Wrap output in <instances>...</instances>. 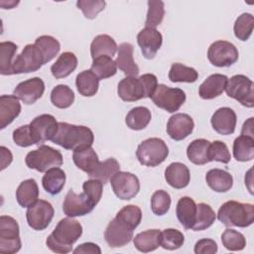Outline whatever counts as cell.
<instances>
[{
	"label": "cell",
	"mask_w": 254,
	"mask_h": 254,
	"mask_svg": "<svg viewBox=\"0 0 254 254\" xmlns=\"http://www.w3.org/2000/svg\"><path fill=\"white\" fill-rule=\"evenodd\" d=\"M184 234L175 228H166L161 231V244L164 249L176 250L184 245Z\"/></svg>",
	"instance_id": "obj_46"
},
{
	"label": "cell",
	"mask_w": 254,
	"mask_h": 254,
	"mask_svg": "<svg viewBox=\"0 0 254 254\" xmlns=\"http://www.w3.org/2000/svg\"><path fill=\"white\" fill-rule=\"evenodd\" d=\"M115 195L123 200H129L137 195L140 190L139 179L129 172H117L110 180Z\"/></svg>",
	"instance_id": "obj_12"
},
{
	"label": "cell",
	"mask_w": 254,
	"mask_h": 254,
	"mask_svg": "<svg viewBox=\"0 0 254 254\" xmlns=\"http://www.w3.org/2000/svg\"><path fill=\"white\" fill-rule=\"evenodd\" d=\"M106 5L105 1L102 0H78L76 6L80 9L87 19H94L98 13L104 10Z\"/></svg>",
	"instance_id": "obj_50"
},
{
	"label": "cell",
	"mask_w": 254,
	"mask_h": 254,
	"mask_svg": "<svg viewBox=\"0 0 254 254\" xmlns=\"http://www.w3.org/2000/svg\"><path fill=\"white\" fill-rule=\"evenodd\" d=\"M139 78L143 83V86L146 92V97L151 98V96L153 95L154 91L158 86L157 76L153 73H145V74H142Z\"/></svg>",
	"instance_id": "obj_55"
},
{
	"label": "cell",
	"mask_w": 254,
	"mask_h": 254,
	"mask_svg": "<svg viewBox=\"0 0 254 254\" xmlns=\"http://www.w3.org/2000/svg\"><path fill=\"white\" fill-rule=\"evenodd\" d=\"M77 66V58L71 52L63 53L56 63L51 66V71L56 78H64L68 76Z\"/></svg>",
	"instance_id": "obj_30"
},
{
	"label": "cell",
	"mask_w": 254,
	"mask_h": 254,
	"mask_svg": "<svg viewBox=\"0 0 254 254\" xmlns=\"http://www.w3.org/2000/svg\"><path fill=\"white\" fill-rule=\"evenodd\" d=\"M28 168L40 173H46L52 168H59L63 165V155L60 151L46 145L29 152L25 158Z\"/></svg>",
	"instance_id": "obj_4"
},
{
	"label": "cell",
	"mask_w": 254,
	"mask_h": 254,
	"mask_svg": "<svg viewBox=\"0 0 254 254\" xmlns=\"http://www.w3.org/2000/svg\"><path fill=\"white\" fill-rule=\"evenodd\" d=\"M198 78V72L190 66L180 63L172 64L169 71V79L172 82H194Z\"/></svg>",
	"instance_id": "obj_41"
},
{
	"label": "cell",
	"mask_w": 254,
	"mask_h": 254,
	"mask_svg": "<svg viewBox=\"0 0 254 254\" xmlns=\"http://www.w3.org/2000/svg\"><path fill=\"white\" fill-rule=\"evenodd\" d=\"M134 246L143 253L156 250L161 244V231L159 229H148L138 233L133 238Z\"/></svg>",
	"instance_id": "obj_28"
},
{
	"label": "cell",
	"mask_w": 254,
	"mask_h": 254,
	"mask_svg": "<svg viewBox=\"0 0 254 254\" xmlns=\"http://www.w3.org/2000/svg\"><path fill=\"white\" fill-rule=\"evenodd\" d=\"M38 197L39 188L34 179L23 181L16 190V199L22 207H29L38 200Z\"/></svg>",
	"instance_id": "obj_32"
},
{
	"label": "cell",
	"mask_w": 254,
	"mask_h": 254,
	"mask_svg": "<svg viewBox=\"0 0 254 254\" xmlns=\"http://www.w3.org/2000/svg\"><path fill=\"white\" fill-rule=\"evenodd\" d=\"M228 77L224 74L214 73L209 75L198 87V94L202 99H213L224 90Z\"/></svg>",
	"instance_id": "obj_23"
},
{
	"label": "cell",
	"mask_w": 254,
	"mask_h": 254,
	"mask_svg": "<svg viewBox=\"0 0 254 254\" xmlns=\"http://www.w3.org/2000/svg\"><path fill=\"white\" fill-rule=\"evenodd\" d=\"M254 27V18L250 13H243L235 20L233 31L235 37L240 41H247Z\"/></svg>",
	"instance_id": "obj_44"
},
{
	"label": "cell",
	"mask_w": 254,
	"mask_h": 254,
	"mask_svg": "<svg viewBox=\"0 0 254 254\" xmlns=\"http://www.w3.org/2000/svg\"><path fill=\"white\" fill-rule=\"evenodd\" d=\"M81 234V224L76 219L67 216L59 221L54 231L48 236L46 244L53 252L65 254L71 251L72 245Z\"/></svg>",
	"instance_id": "obj_1"
},
{
	"label": "cell",
	"mask_w": 254,
	"mask_h": 254,
	"mask_svg": "<svg viewBox=\"0 0 254 254\" xmlns=\"http://www.w3.org/2000/svg\"><path fill=\"white\" fill-rule=\"evenodd\" d=\"M21 112L19 98L13 95L0 96V129H4L11 124Z\"/></svg>",
	"instance_id": "obj_22"
},
{
	"label": "cell",
	"mask_w": 254,
	"mask_h": 254,
	"mask_svg": "<svg viewBox=\"0 0 254 254\" xmlns=\"http://www.w3.org/2000/svg\"><path fill=\"white\" fill-rule=\"evenodd\" d=\"M210 142L206 139H195L187 148V156L194 165H204L209 163Z\"/></svg>",
	"instance_id": "obj_31"
},
{
	"label": "cell",
	"mask_w": 254,
	"mask_h": 254,
	"mask_svg": "<svg viewBox=\"0 0 254 254\" xmlns=\"http://www.w3.org/2000/svg\"><path fill=\"white\" fill-rule=\"evenodd\" d=\"M253 117H250L248 120L244 122L241 130V135L253 137Z\"/></svg>",
	"instance_id": "obj_58"
},
{
	"label": "cell",
	"mask_w": 254,
	"mask_h": 254,
	"mask_svg": "<svg viewBox=\"0 0 254 254\" xmlns=\"http://www.w3.org/2000/svg\"><path fill=\"white\" fill-rule=\"evenodd\" d=\"M51 101L58 108H68L74 101V93L69 86L59 84L51 92Z\"/></svg>",
	"instance_id": "obj_43"
},
{
	"label": "cell",
	"mask_w": 254,
	"mask_h": 254,
	"mask_svg": "<svg viewBox=\"0 0 254 254\" xmlns=\"http://www.w3.org/2000/svg\"><path fill=\"white\" fill-rule=\"evenodd\" d=\"M13 141L16 145L20 147H29L35 145V141L31 132L30 124L23 125L15 129L13 132Z\"/></svg>",
	"instance_id": "obj_53"
},
{
	"label": "cell",
	"mask_w": 254,
	"mask_h": 254,
	"mask_svg": "<svg viewBox=\"0 0 254 254\" xmlns=\"http://www.w3.org/2000/svg\"><path fill=\"white\" fill-rule=\"evenodd\" d=\"M236 114L230 107L218 108L211 116L210 123L215 132L220 135L233 134L236 127Z\"/></svg>",
	"instance_id": "obj_19"
},
{
	"label": "cell",
	"mask_w": 254,
	"mask_h": 254,
	"mask_svg": "<svg viewBox=\"0 0 254 254\" xmlns=\"http://www.w3.org/2000/svg\"><path fill=\"white\" fill-rule=\"evenodd\" d=\"M93 132L86 126L59 122V128L52 142L65 150H75L80 147L92 146Z\"/></svg>",
	"instance_id": "obj_2"
},
{
	"label": "cell",
	"mask_w": 254,
	"mask_h": 254,
	"mask_svg": "<svg viewBox=\"0 0 254 254\" xmlns=\"http://www.w3.org/2000/svg\"><path fill=\"white\" fill-rule=\"evenodd\" d=\"M217 218L226 227H248L254 221V205L228 200L219 207Z\"/></svg>",
	"instance_id": "obj_3"
},
{
	"label": "cell",
	"mask_w": 254,
	"mask_h": 254,
	"mask_svg": "<svg viewBox=\"0 0 254 254\" xmlns=\"http://www.w3.org/2000/svg\"><path fill=\"white\" fill-rule=\"evenodd\" d=\"M169 155L167 144L160 138H149L141 142L136 151L139 163L147 167H157L162 164Z\"/></svg>",
	"instance_id": "obj_5"
},
{
	"label": "cell",
	"mask_w": 254,
	"mask_h": 254,
	"mask_svg": "<svg viewBox=\"0 0 254 254\" xmlns=\"http://www.w3.org/2000/svg\"><path fill=\"white\" fill-rule=\"evenodd\" d=\"M0 150H1V157H2L1 170L3 171L7 166H9L11 164V162L13 160V156H12V153L10 152V150L4 146H1Z\"/></svg>",
	"instance_id": "obj_57"
},
{
	"label": "cell",
	"mask_w": 254,
	"mask_h": 254,
	"mask_svg": "<svg viewBox=\"0 0 254 254\" xmlns=\"http://www.w3.org/2000/svg\"><path fill=\"white\" fill-rule=\"evenodd\" d=\"M45 91V83L40 77H32L20 82L14 89V95L25 104H34Z\"/></svg>",
	"instance_id": "obj_16"
},
{
	"label": "cell",
	"mask_w": 254,
	"mask_h": 254,
	"mask_svg": "<svg viewBox=\"0 0 254 254\" xmlns=\"http://www.w3.org/2000/svg\"><path fill=\"white\" fill-rule=\"evenodd\" d=\"M75 85L77 91L85 97H91L96 94L99 86V78L91 69L83 70L76 75Z\"/></svg>",
	"instance_id": "obj_34"
},
{
	"label": "cell",
	"mask_w": 254,
	"mask_h": 254,
	"mask_svg": "<svg viewBox=\"0 0 254 254\" xmlns=\"http://www.w3.org/2000/svg\"><path fill=\"white\" fill-rule=\"evenodd\" d=\"M65 184V174L61 168H52L46 172L42 179L44 190L52 195L62 191Z\"/></svg>",
	"instance_id": "obj_33"
},
{
	"label": "cell",
	"mask_w": 254,
	"mask_h": 254,
	"mask_svg": "<svg viewBox=\"0 0 254 254\" xmlns=\"http://www.w3.org/2000/svg\"><path fill=\"white\" fill-rule=\"evenodd\" d=\"M72 160L75 166L87 175L92 173L99 163L98 156L91 146L80 147L73 150Z\"/></svg>",
	"instance_id": "obj_25"
},
{
	"label": "cell",
	"mask_w": 254,
	"mask_h": 254,
	"mask_svg": "<svg viewBox=\"0 0 254 254\" xmlns=\"http://www.w3.org/2000/svg\"><path fill=\"white\" fill-rule=\"evenodd\" d=\"M226 94L245 107L254 106V83L244 74H236L227 79Z\"/></svg>",
	"instance_id": "obj_6"
},
{
	"label": "cell",
	"mask_w": 254,
	"mask_h": 254,
	"mask_svg": "<svg viewBox=\"0 0 254 254\" xmlns=\"http://www.w3.org/2000/svg\"><path fill=\"white\" fill-rule=\"evenodd\" d=\"M151 99L159 108L169 113H174L185 103L186 93L181 88H172L166 84H158Z\"/></svg>",
	"instance_id": "obj_8"
},
{
	"label": "cell",
	"mask_w": 254,
	"mask_h": 254,
	"mask_svg": "<svg viewBox=\"0 0 254 254\" xmlns=\"http://www.w3.org/2000/svg\"><path fill=\"white\" fill-rule=\"evenodd\" d=\"M137 43L147 60L155 58L163 43L162 34L153 28H144L137 35Z\"/></svg>",
	"instance_id": "obj_18"
},
{
	"label": "cell",
	"mask_w": 254,
	"mask_h": 254,
	"mask_svg": "<svg viewBox=\"0 0 254 254\" xmlns=\"http://www.w3.org/2000/svg\"><path fill=\"white\" fill-rule=\"evenodd\" d=\"M133 231L128 224L114 217L107 225L104 238L111 248H120L127 245L133 238Z\"/></svg>",
	"instance_id": "obj_14"
},
{
	"label": "cell",
	"mask_w": 254,
	"mask_h": 254,
	"mask_svg": "<svg viewBox=\"0 0 254 254\" xmlns=\"http://www.w3.org/2000/svg\"><path fill=\"white\" fill-rule=\"evenodd\" d=\"M90 69L100 80L115 75L117 72V65L112 58L108 56H100L93 59Z\"/></svg>",
	"instance_id": "obj_38"
},
{
	"label": "cell",
	"mask_w": 254,
	"mask_h": 254,
	"mask_svg": "<svg viewBox=\"0 0 254 254\" xmlns=\"http://www.w3.org/2000/svg\"><path fill=\"white\" fill-rule=\"evenodd\" d=\"M30 128L35 145L40 147L44 145L46 141H52L58 131L59 122L51 114H42L32 120Z\"/></svg>",
	"instance_id": "obj_13"
},
{
	"label": "cell",
	"mask_w": 254,
	"mask_h": 254,
	"mask_svg": "<svg viewBox=\"0 0 254 254\" xmlns=\"http://www.w3.org/2000/svg\"><path fill=\"white\" fill-rule=\"evenodd\" d=\"M223 246L229 251H240L246 246V239L241 232L227 228L221 235Z\"/></svg>",
	"instance_id": "obj_47"
},
{
	"label": "cell",
	"mask_w": 254,
	"mask_h": 254,
	"mask_svg": "<svg viewBox=\"0 0 254 254\" xmlns=\"http://www.w3.org/2000/svg\"><path fill=\"white\" fill-rule=\"evenodd\" d=\"M120 171V165L118 161L114 158H109L103 162H99L96 168L92 173L88 175L90 179H96L102 182V184H106L110 182L111 178Z\"/></svg>",
	"instance_id": "obj_37"
},
{
	"label": "cell",
	"mask_w": 254,
	"mask_h": 254,
	"mask_svg": "<svg viewBox=\"0 0 254 254\" xmlns=\"http://www.w3.org/2000/svg\"><path fill=\"white\" fill-rule=\"evenodd\" d=\"M18 47L13 42L0 43V73L2 75L13 74L12 65Z\"/></svg>",
	"instance_id": "obj_39"
},
{
	"label": "cell",
	"mask_w": 254,
	"mask_h": 254,
	"mask_svg": "<svg viewBox=\"0 0 254 254\" xmlns=\"http://www.w3.org/2000/svg\"><path fill=\"white\" fill-rule=\"evenodd\" d=\"M134 48L130 43H122L118 47L116 65L127 76H136L139 73V66L133 59Z\"/></svg>",
	"instance_id": "obj_24"
},
{
	"label": "cell",
	"mask_w": 254,
	"mask_h": 254,
	"mask_svg": "<svg viewBox=\"0 0 254 254\" xmlns=\"http://www.w3.org/2000/svg\"><path fill=\"white\" fill-rule=\"evenodd\" d=\"M74 254H100L101 253V249L100 247L92 242H85L82 243L80 245H78L74 250H73Z\"/></svg>",
	"instance_id": "obj_56"
},
{
	"label": "cell",
	"mask_w": 254,
	"mask_h": 254,
	"mask_svg": "<svg viewBox=\"0 0 254 254\" xmlns=\"http://www.w3.org/2000/svg\"><path fill=\"white\" fill-rule=\"evenodd\" d=\"M239 54L237 48L230 42L219 40L213 42L207 51V59L211 64L218 67H227L235 64Z\"/></svg>",
	"instance_id": "obj_10"
},
{
	"label": "cell",
	"mask_w": 254,
	"mask_h": 254,
	"mask_svg": "<svg viewBox=\"0 0 254 254\" xmlns=\"http://www.w3.org/2000/svg\"><path fill=\"white\" fill-rule=\"evenodd\" d=\"M217 252V244L214 240L202 238L194 245L195 254H214Z\"/></svg>",
	"instance_id": "obj_54"
},
{
	"label": "cell",
	"mask_w": 254,
	"mask_h": 254,
	"mask_svg": "<svg viewBox=\"0 0 254 254\" xmlns=\"http://www.w3.org/2000/svg\"><path fill=\"white\" fill-rule=\"evenodd\" d=\"M194 123L192 118L186 113H176L167 123V133L175 141L186 139L192 133Z\"/></svg>",
	"instance_id": "obj_17"
},
{
	"label": "cell",
	"mask_w": 254,
	"mask_h": 254,
	"mask_svg": "<svg viewBox=\"0 0 254 254\" xmlns=\"http://www.w3.org/2000/svg\"><path fill=\"white\" fill-rule=\"evenodd\" d=\"M34 44L41 51L45 60V64L51 62L61 50L60 42L56 38L48 35L38 37Z\"/></svg>",
	"instance_id": "obj_40"
},
{
	"label": "cell",
	"mask_w": 254,
	"mask_h": 254,
	"mask_svg": "<svg viewBox=\"0 0 254 254\" xmlns=\"http://www.w3.org/2000/svg\"><path fill=\"white\" fill-rule=\"evenodd\" d=\"M208 187L216 192H226L233 186L232 176L221 169H211L205 175Z\"/></svg>",
	"instance_id": "obj_27"
},
{
	"label": "cell",
	"mask_w": 254,
	"mask_h": 254,
	"mask_svg": "<svg viewBox=\"0 0 254 254\" xmlns=\"http://www.w3.org/2000/svg\"><path fill=\"white\" fill-rule=\"evenodd\" d=\"M171 206V196L163 190H156L151 197V209L154 214L162 216L166 214Z\"/></svg>",
	"instance_id": "obj_49"
},
{
	"label": "cell",
	"mask_w": 254,
	"mask_h": 254,
	"mask_svg": "<svg viewBox=\"0 0 254 254\" xmlns=\"http://www.w3.org/2000/svg\"><path fill=\"white\" fill-rule=\"evenodd\" d=\"M165 180L174 189H184L190 181V170L183 163H172L165 170Z\"/></svg>",
	"instance_id": "obj_21"
},
{
	"label": "cell",
	"mask_w": 254,
	"mask_h": 254,
	"mask_svg": "<svg viewBox=\"0 0 254 254\" xmlns=\"http://www.w3.org/2000/svg\"><path fill=\"white\" fill-rule=\"evenodd\" d=\"M215 217V212L211 206L204 202H200L196 204L195 220L191 229L193 231L204 230L213 224Z\"/></svg>",
	"instance_id": "obj_42"
},
{
	"label": "cell",
	"mask_w": 254,
	"mask_h": 254,
	"mask_svg": "<svg viewBox=\"0 0 254 254\" xmlns=\"http://www.w3.org/2000/svg\"><path fill=\"white\" fill-rule=\"evenodd\" d=\"M93 202L88 198V196L82 193H75L72 190H69L64 197L63 203L64 213L68 217L83 216L91 212L94 208Z\"/></svg>",
	"instance_id": "obj_15"
},
{
	"label": "cell",
	"mask_w": 254,
	"mask_h": 254,
	"mask_svg": "<svg viewBox=\"0 0 254 254\" xmlns=\"http://www.w3.org/2000/svg\"><path fill=\"white\" fill-rule=\"evenodd\" d=\"M82 190L88 198L93 202V204L96 205L102 196L103 184L99 180L90 179L83 183Z\"/></svg>",
	"instance_id": "obj_52"
},
{
	"label": "cell",
	"mask_w": 254,
	"mask_h": 254,
	"mask_svg": "<svg viewBox=\"0 0 254 254\" xmlns=\"http://www.w3.org/2000/svg\"><path fill=\"white\" fill-rule=\"evenodd\" d=\"M19 225L16 219L8 215L0 216V252L14 254L21 249Z\"/></svg>",
	"instance_id": "obj_7"
},
{
	"label": "cell",
	"mask_w": 254,
	"mask_h": 254,
	"mask_svg": "<svg viewBox=\"0 0 254 254\" xmlns=\"http://www.w3.org/2000/svg\"><path fill=\"white\" fill-rule=\"evenodd\" d=\"M176 214L185 229H191L196 214V204L190 196H183L179 199L176 207Z\"/></svg>",
	"instance_id": "obj_26"
},
{
	"label": "cell",
	"mask_w": 254,
	"mask_h": 254,
	"mask_svg": "<svg viewBox=\"0 0 254 254\" xmlns=\"http://www.w3.org/2000/svg\"><path fill=\"white\" fill-rule=\"evenodd\" d=\"M55 214L53 205L44 199H38L30 205L26 212V218L29 226L37 231L46 229L51 223Z\"/></svg>",
	"instance_id": "obj_11"
},
{
	"label": "cell",
	"mask_w": 254,
	"mask_h": 254,
	"mask_svg": "<svg viewBox=\"0 0 254 254\" xmlns=\"http://www.w3.org/2000/svg\"><path fill=\"white\" fill-rule=\"evenodd\" d=\"M165 16V5L163 1L160 0H150L148 1V13L145 21L146 28L155 29L159 26Z\"/></svg>",
	"instance_id": "obj_45"
},
{
	"label": "cell",
	"mask_w": 254,
	"mask_h": 254,
	"mask_svg": "<svg viewBox=\"0 0 254 254\" xmlns=\"http://www.w3.org/2000/svg\"><path fill=\"white\" fill-rule=\"evenodd\" d=\"M231 159L228 147L222 141H214L209 146V161H217L223 164L229 163Z\"/></svg>",
	"instance_id": "obj_51"
},
{
	"label": "cell",
	"mask_w": 254,
	"mask_h": 254,
	"mask_svg": "<svg viewBox=\"0 0 254 254\" xmlns=\"http://www.w3.org/2000/svg\"><path fill=\"white\" fill-rule=\"evenodd\" d=\"M43 64H45V60L41 51L35 44H28L13 62V74L34 72Z\"/></svg>",
	"instance_id": "obj_9"
},
{
	"label": "cell",
	"mask_w": 254,
	"mask_h": 254,
	"mask_svg": "<svg viewBox=\"0 0 254 254\" xmlns=\"http://www.w3.org/2000/svg\"><path fill=\"white\" fill-rule=\"evenodd\" d=\"M118 219L128 224L132 229L138 227L142 219V211L139 206L135 204H129L122 207L116 214Z\"/></svg>",
	"instance_id": "obj_48"
},
{
	"label": "cell",
	"mask_w": 254,
	"mask_h": 254,
	"mask_svg": "<svg viewBox=\"0 0 254 254\" xmlns=\"http://www.w3.org/2000/svg\"><path fill=\"white\" fill-rule=\"evenodd\" d=\"M233 156L239 162H248L254 158V138L241 135L233 142Z\"/></svg>",
	"instance_id": "obj_36"
},
{
	"label": "cell",
	"mask_w": 254,
	"mask_h": 254,
	"mask_svg": "<svg viewBox=\"0 0 254 254\" xmlns=\"http://www.w3.org/2000/svg\"><path fill=\"white\" fill-rule=\"evenodd\" d=\"M151 111L145 106H137L132 108L126 115V125L135 131L142 130L147 127L151 121Z\"/></svg>",
	"instance_id": "obj_35"
},
{
	"label": "cell",
	"mask_w": 254,
	"mask_h": 254,
	"mask_svg": "<svg viewBox=\"0 0 254 254\" xmlns=\"http://www.w3.org/2000/svg\"><path fill=\"white\" fill-rule=\"evenodd\" d=\"M118 50L115 40L109 35H98L96 36L90 45L91 58L96 59L100 56H108L112 58Z\"/></svg>",
	"instance_id": "obj_29"
},
{
	"label": "cell",
	"mask_w": 254,
	"mask_h": 254,
	"mask_svg": "<svg viewBox=\"0 0 254 254\" xmlns=\"http://www.w3.org/2000/svg\"><path fill=\"white\" fill-rule=\"evenodd\" d=\"M117 93L123 101L131 102L146 98V92L140 78L126 76L121 79L117 86Z\"/></svg>",
	"instance_id": "obj_20"
}]
</instances>
